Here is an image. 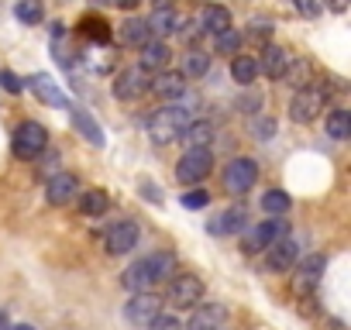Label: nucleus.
Returning <instances> with one entry per match:
<instances>
[{"label":"nucleus","mask_w":351,"mask_h":330,"mask_svg":"<svg viewBox=\"0 0 351 330\" xmlns=\"http://www.w3.org/2000/svg\"><path fill=\"white\" fill-rule=\"evenodd\" d=\"M8 330H35L32 323H8Z\"/></svg>","instance_id":"obj_43"},{"label":"nucleus","mask_w":351,"mask_h":330,"mask_svg":"<svg viewBox=\"0 0 351 330\" xmlns=\"http://www.w3.org/2000/svg\"><path fill=\"white\" fill-rule=\"evenodd\" d=\"M214 173V155L210 148H186V155L176 165V179L183 186H193V183H204L207 176Z\"/></svg>","instance_id":"obj_3"},{"label":"nucleus","mask_w":351,"mask_h":330,"mask_svg":"<svg viewBox=\"0 0 351 330\" xmlns=\"http://www.w3.org/2000/svg\"><path fill=\"white\" fill-rule=\"evenodd\" d=\"M25 86H28V90H32V93H35L42 103H49V107H59V110H66V107H69L66 93H62V90H59V86H56V83L45 76V73H35Z\"/></svg>","instance_id":"obj_17"},{"label":"nucleus","mask_w":351,"mask_h":330,"mask_svg":"<svg viewBox=\"0 0 351 330\" xmlns=\"http://www.w3.org/2000/svg\"><path fill=\"white\" fill-rule=\"evenodd\" d=\"M0 330H8V316L4 313H0Z\"/></svg>","instance_id":"obj_46"},{"label":"nucleus","mask_w":351,"mask_h":330,"mask_svg":"<svg viewBox=\"0 0 351 330\" xmlns=\"http://www.w3.org/2000/svg\"><path fill=\"white\" fill-rule=\"evenodd\" d=\"M293 4H296V11H300L303 18H317V14H320V4H317V0H293Z\"/></svg>","instance_id":"obj_39"},{"label":"nucleus","mask_w":351,"mask_h":330,"mask_svg":"<svg viewBox=\"0 0 351 330\" xmlns=\"http://www.w3.org/2000/svg\"><path fill=\"white\" fill-rule=\"evenodd\" d=\"M158 313H162V299L152 296V292H138V296H131V303L124 306V320L134 323V327H148Z\"/></svg>","instance_id":"obj_9"},{"label":"nucleus","mask_w":351,"mask_h":330,"mask_svg":"<svg viewBox=\"0 0 351 330\" xmlns=\"http://www.w3.org/2000/svg\"><path fill=\"white\" fill-rule=\"evenodd\" d=\"M282 238H289V224H286L282 217H269V220H262V224L252 231L248 251H265V248H272V244L282 241Z\"/></svg>","instance_id":"obj_10"},{"label":"nucleus","mask_w":351,"mask_h":330,"mask_svg":"<svg viewBox=\"0 0 351 330\" xmlns=\"http://www.w3.org/2000/svg\"><path fill=\"white\" fill-rule=\"evenodd\" d=\"M214 45H217V52L234 55V52L241 49V28H228L224 35H217V38H214Z\"/></svg>","instance_id":"obj_32"},{"label":"nucleus","mask_w":351,"mask_h":330,"mask_svg":"<svg viewBox=\"0 0 351 330\" xmlns=\"http://www.w3.org/2000/svg\"><path fill=\"white\" fill-rule=\"evenodd\" d=\"M210 69V55L204 49H190L183 55V79H197V76H207Z\"/></svg>","instance_id":"obj_27"},{"label":"nucleus","mask_w":351,"mask_h":330,"mask_svg":"<svg viewBox=\"0 0 351 330\" xmlns=\"http://www.w3.org/2000/svg\"><path fill=\"white\" fill-rule=\"evenodd\" d=\"M107 207H110V196H107L104 190H86V193H80V214H86V217H104Z\"/></svg>","instance_id":"obj_25"},{"label":"nucleus","mask_w":351,"mask_h":330,"mask_svg":"<svg viewBox=\"0 0 351 330\" xmlns=\"http://www.w3.org/2000/svg\"><path fill=\"white\" fill-rule=\"evenodd\" d=\"M110 4H117L121 11H134V8L141 4V0H110Z\"/></svg>","instance_id":"obj_41"},{"label":"nucleus","mask_w":351,"mask_h":330,"mask_svg":"<svg viewBox=\"0 0 351 330\" xmlns=\"http://www.w3.org/2000/svg\"><path fill=\"white\" fill-rule=\"evenodd\" d=\"M145 90H148V76H145L141 69H124V73H117V79H114V97H117L121 103L138 100Z\"/></svg>","instance_id":"obj_12"},{"label":"nucleus","mask_w":351,"mask_h":330,"mask_svg":"<svg viewBox=\"0 0 351 330\" xmlns=\"http://www.w3.org/2000/svg\"><path fill=\"white\" fill-rule=\"evenodd\" d=\"M186 124H190V114H186L183 107H162V110L152 114L148 134H152L155 144H169V141H176V138H183Z\"/></svg>","instance_id":"obj_2"},{"label":"nucleus","mask_w":351,"mask_h":330,"mask_svg":"<svg viewBox=\"0 0 351 330\" xmlns=\"http://www.w3.org/2000/svg\"><path fill=\"white\" fill-rule=\"evenodd\" d=\"M172 255L169 251H155V255H148V258H138L128 272H124V289L131 292V296H138V292H152L158 282H165L169 275H172Z\"/></svg>","instance_id":"obj_1"},{"label":"nucleus","mask_w":351,"mask_h":330,"mask_svg":"<svg viewBox=\"0 0 351 330\" xmlns=\"http://www.w3.org/2000/svg\"><path fill=\"white\" fill-rule=\"evenodd\" d=\"M148 330H183V323L176 320V316H169V313H158V316L148 323Z\"/></svg>","instance_id":"obj_37"},{"label":"nucleus","mask_w":351,"mask_h":330,"mask_svg":"<svg viewBox=\"0 0 351 330\" xmlns=\"http://www.w3.org/2000/svg\"><path fill=\"white\" fill-rule=\"evenodd\" d=\"M289 207H293V200H289L286 190H269V193L262 196V210H265L269 217H282Z\"/></svg>","instance_id":"obj_31"},{"label":"nucleus","mask_w":351,"mask_h":330,"mask_svg":"<svg viewBox=\"0 0 351 330\" xmlns=\"http://www.w3.org/2000/svg\"><path fill=\"white\" fill-rule=\"evenodd\" d=\"M169 59H172V52H169V45L165 42H158V38H152V42H145L141 45V73H162L165 66H169Z\"/></svg>","instance_id":"obj_20"},{"label":"nucleus","mask_w":351,"mask_h":330,"mask_svg":"<svg viewBox=\"0 0 351 330\" xmlns=\"http://www.w3.org/2000/svg\"><path fill=\"white\" fill-rule=\"evenodd\" d=\"M231 76H234V83L252 86L255 76H258V62H255L252 55H234V62H231Z\"/></svg>","instance_id":"obj_28"},{"label":"nucleus","mask_w":351,"mask_h":330,"mask_svg":"<svg viewBox=\"0 0 351 330\" xmlns=\"http://www.w3.org/2000/svg\"><path fill=\"white\" fill-rule=\"evenodd\" d=\"M252 134H255L258 141H269V138L276 134V120H272L269 114H265V117H258V120L252 124Z\"/></svg>","instance_id":"obj_35"},{"label":"nucleus","mask_w":351,"mask_h":330,"mask_svg":"<svg viewBox=\"0 0 351 330\" xmlns=\"http://www.w3.org/2000/svg\"><path fill=\"white\" fill-rule=\"evenodd\" d=\"M141 190H145V196H148V200H158V203H162V190H155L152 183H141Z\"/></svg>","instance_id":"obj_40"},{"label":"nucleus","mask_w":351,"mask_h":330,"mask_svg":"<svg viewBox=\"0 0 351 330\" xmlns=\"http://www.w3.org/2000/svg\"><path fill=\"white\" fill-rule=\"evenodd\" d=\"M293 292L296 296H310L313 289H317V282L324 279V272H327V258L324 255H310V258H303L300 265H293Z\"/></svg>","instance_id":"obj_8"},{"label":"nucleus","mask_w":351,"mask_h":330,"mask_svg":"<svg viewBox=\"0 0 351 330\" xmlns=\"http://www.w3.org/2000/svg\"><path fill=\"white\" fill-rule=\"evenodd\" d=\"M121 42H124V45H138V49H141L145 42H152L145 18H128V21L121 25Z\"/></svg>","instance_id":"obj_26"},{"label":"nucleus","mask_w":351,"mask_h":330,"mask_svg":"<svg viewBox=\"0 0 351 330\" xmlns=\"http://www.w3.org/2000/svg\"><path fill=\"white\" fill-rule=\"evenodd\" d=\"M289 66H293V55H289V49H282V45H272V42L262 49V66H258V69H262L269 79H282Z\"/></svg>","instance_id":"obj_16"},{"label":"nucleus","mask_w":351,"mask_h":330,"mask_svg":"<svg viewBox=\"0 0 351 330\" xmlns=\"http://www.w3.org/2000/svg\"><path fill=\"white\" fill-rule=\"evenodd\" d=\"M76 193H80V183H76V176H69V173H56V176L49 179V186H45V200H49L52 207H66L69 200H76Z\"/></svg>","instance_id":"obj_13"},{"label":"nucleus","mask_w":351,"mask_h":330,"mask_svg":"<svg viewBox=\"0 0 351 330\" xmlns=\"http://www.w3.org/2000/svg\"><path fill=\"white\" fill-rule=\"evenodd\" d=\"M186 210H204L207 203H210V193L207 190H190V193H183V200H180Z\"/></svg>","instance_id":"obj_34"},{"label":"nucleus","mask_w":351,"mask_h":330,"mask_svg":"<svg viewBox=\"0 0 351 330\" xmlns=\"http://www.w3.org/2000/svg\"><path fill=\"white\" fill-rule=\"evenodd\" d=\"M155 8H172V0H155Z\"/></svg>","instance_id":"obj_45"},{"label":"nucleus","mask_w":351,"mask_h":330,"mask_svg":"<svg viewBox=\"0 0 351 330\" xmlns=\"http://www.w3.org/2000/svg\"><path fill=\"white\" fill-rule=\"evenodd\" d=\"M83 35L93 38V42H107V38H110V25L100 21V18H86V21H83Z\"/></svg>","instance_id":"obj_33"},{"label":"nucleus","mask_w":351,"mask_h":330,"mask_svg":"<svg viewBox=\"0 0 351 330\" xmlns=\"http://www.w3.org/2000/svg\"><path fill=\"white\" fill-rule=\"evenodd\" d=\"M221 323H224V306L221 303H204V306H193L183 330H221Z\"/></svg>","instance_id":"obj_18"},{"label":"nucleus","mask_w":351,"mask_h":330,"mask_svg":"<svg viewBox=\"0 0 351 330\" xmlns=\"http://www.w3.org/2000/svg\"><path fill=\"white\" fill-rule=\"evenodd\" d=\"M327 8H330V11H337V14H341V11H344V8H348V0H327Z\"/></svg>","instance_id":"obj_42"},{"label":"nucleus","mask_w":351,"mask_h":330,"mask_svg":"<svg viewBox=\"0 0 351 330\" xmlns=\"http://www.w3.org/2000/svg\"><path fill=\"white\" fill-rule=\"evenodd\" d=\"M197 21H200V31L210 35V38H217V35H224V31L231 28V14H228L224 8H217V4H207Z\"/></svg>","instance_id":"obj_21"},{"label":"nucleus","mask_w":351,"mask_h":330,"mask_svg":"<svg viewBox=\"0 0 351 330\" xmlns=\"http://www.w3.org/2000/svg\"><path fill=\"white\" fill-rule=\"evenodd\" d=\"M0 83H4V90H8V93H21V90H25L21 76H18V73H11V69H0Z\"/></svg>","instance_id":"obj_38"},{"label":"nucleus","mask_w":351,"mask_h":330,"mask_svg":"<svg viewBox=\"0 0 351 330\" xmlns=\"http://www.w3.org/2000/svg\"><path fill=\"white\" fill-rule=\"evenodd\" d=\"M90 4H93V8H107V4H110V0H90Z\"/></svg>","instance_id":"obj_44"},{"label":"nucleus","mask_w":351,"mask_h":330,"mask_svg":"<svg viewBox=\"0 0 351 330\" xmlns=\"http://www.w3.org/2000/svg\"><path fill=\"white\" fill-rule=\"evenodd\" d=\"M200 299H204V282H200L197 275L183 272V275H176V279L169 282V292H165V303H169V306H176V309H193V306H200Z\"/></svg>","instance_id":"obj_5"},{"label":"nucleus","mask_w":351,"mask_h":330,"mask_svg":"<svg viewBox=\"0 0 351 330\" xmlns=\"http://www.w3.org/2000/svg\"><path fill=\"white\" fill-rule=\"evenodd\" d=\"M73 127H76V131H80L93 148H104V144H107V134H104V127L93 120V114H90V110L76 107V110H73Z\"/></svg>","instance_id":"obj_22"},{"label":"nucleus","mask_w":351,"mask_h":330,"mask_svg":"<svg viewBox=\"0 0 351 330\" xmlns=\"http://www.w3.org/2000/svg\"><path fill=\"white\" fill-rule=\"evenodd\" d=\"M138 238H141V231H138L134 220H117V224H110V231H107V251H110V255H128V251L138 244Z\"/></svg>","instance_id":"obj_11"},{"label":"nucleus","mask_w":351,"mask_h":330,"mask_svg":"<svg viewBox=\"0 0 351 330\" xmlns=\"http://www.w3.org/2000/svg\"><path fill=\"white\" fill-rule=\"evenodd\" d=\"M183 138H186L190 148H210V141H214V124H210V120H190L186 131H183Z\"/></svg>","instance_id":"obj_24"},{"label":"nucleus","mask_w":351,"mask_h":330,"mask_svg":"<svg viewBox=\"0 0 351 330\" xmlns=\"http://www.w3.org/2000/svg\"><path fill=\"white\" fill-rule=\"evenodd\" d=\"M255 179H258V162L255 158H231V165L224 169V190L231 193V196H245L252 186H255Z\"/></svg>","instance_id":"obj_6"},{"label":"nucleus","mask_w":351,"mask_h":330,"mask_svg":"<svg viewBox=\"0 0 351 330\" xmlns=\"http://www.w3.org/2000/svg\"><path fill=\"white\" fill-rule=\"evenodd\" d=\"M296 258H300L296 238H282V241H276L272 248H265V262H269V268H276V272H289V268L296 265Z\"/></svg>","instance_id":"obj_15"},{"label":"nucleus","mask_w":351,"mask_h":330,"mask_svg":"<svg viewBox=\"0 0 351 330\" xmlns=\"http://www.w3.org/2000/svg\"><path fill=\"white\" fill-rule=\"evenodd\" d=\"M148 90L155 97H162V100H180L186 93V79H183V73H155Z\"/></svg>","instance_id":"obj_19"},{"label":"nucleus","mask_w":351,"mask_h":330,"mask_svg":"<svg viewBox=\"0 0 351 330\" xmlns=\"http://www.w3.org/2000/svg\"><path fill=\"white\" fill-rule=\"evenodd\" d=\"M327 134L334 138V141H348L351 138V114L348 110H330L327 114Z\"/></svg>","instance_id":"obj_29"},{"label":"nucleus","mask_w":351,"mask_h":330,"mask_svg":"<svg viewBox=\"0 0 351 330\" xmlns=\"http://www.w3.org/2000/svg\"><path fill=\"white\" fill-rule=\"evenodd\" d=\"M145 25H148V35H152V38L165 42V35H172L176 28H180V18H176L172 8H155V14L145 18Z\"/></svg>","instance_id":"obj_23"},{"label":"nucleus","mask_w":351,"mask_h":330,"mask_svg":"<svg viewBox=\"0 0 351 330\" xmlns=\"http://www.w3.org/2000/svg\"><path fill=\"white\" fill-rule=\"evenodd\" d=\"M11 148H14L18 158L32 162V158H38V155L49 148V131H45L38 120H25V124L14 127V141H11Z\"/></svg>","instance_id":"obj_4"},{"label":"nucleus","mask_w":351,"mask_h":330,"mask_svg":"<svg viewBox=\"0 0 351 330\" xmlns=\"http://www.w3.org/2000/svg\"><path fill=\"white\" fill-rule=\"evenodd\" d=\"M14 18L21 25H42L45 4H42V0H18V4H14Z\"/></svg>","instance_id":"obj_30"},{"label":"nucleus","mask_w":351,"mask_h":330,"mask_svg":"<svg viewBox=\"0 0 351 330\" xmlns=\"http://www.w3.org/2000/svg\"><path fill=\"white\" fill-rule=\"evenodd\" d=\"M248 35H252L255 42H269V38H272V21H265V18H255Z\"/></svg>","instance_id":"obj_36"},{"label":"nucleus","mask_w":351,"mask_h":330,"mask_svg":"<svg viewBox=\"0 0 351 330\" xmlns=\"http://www.w3.org/2000/svg\"><path fill=\"white\" fill-rule=\"evenodd\" d=\"M245 220H248L245 207H231V210L217 214V217L207 224V234H214V238H231V234H241V231H245Z\"/></svg>","instance_id":"obj_14"},{"label":"nucleus","mask_w":351,"mask_h":330,"mask_svg":"<svg viewBox=\"0 0 351 330\" xmlns=\"http://www.w3.org/2000/svg\"><path fill=\"white\" fill-rule=\"evenodd\" d=\"M320 110H324V90H317V86H300V90L293 93V100H289V117H293L296 124L317 120Z\"/></svg>","instance_id":"obj_7"}]
</instances>
